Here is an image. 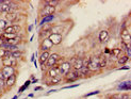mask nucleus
I'll list each match as a JSON object with an SVG mask.
<instances>
[{
    "mask_svg": "<svg viewBox=\"0 0 131 99\" xmlns=\"http://www.w3.org/2000/svg\"><path fill=\"white\" fill-rule=\"evenodd\" d=\"M88 68L91 72H97L99 70V60H98V56L93 54L90 57V62L88 64Z\"/></svg>",
    "mask_w": 131,
    "mask_h": 99,
    "instance_id": "1",
    "label": "nucleus"
},
{
    "mask_svg": "<svg viewBox=\"0 0 131 99\" xmlns=\"http://www.w3.org/2000/svg\"><path fill=\"white\" fill-rule=\"evenodd\" d=\"M70 70H71V64L69 61H63L59 65V75L62 76L63 78L66 76Z\"/></svg>",
    "mask_w": 131,
    "mask_h": 99,
    "instance_id": "2",
    "label": "nucleus"
},
{
    "mask_svg": "<svg viewBox=\"0 0 131 99\" xmlns=\"http://www.w3.org/2000/svg\"><path fill=\"white\" fill-rule=\"evenodd\" d=\"M25 18V15H21V13H8L5 14V20L8 23H18Z\"/></svg>",
    "mask_w": 131,
    "mask_h": 99,
    "instance_id": "3",
    "label": "nucleus"
},
{
    "mask_svg": "<svg viewBox=\"0 0 131 99\" xmlns=\"http://www.w3.org/2000/svg\"><path fill=\"white\" fill-rule=\"evenodd\" d=\"M64 78H65V81L68 82V83H70V82H75V81H77V80H79V79L81 78V75H80V71H79V70L71 69Z\"/></svg>",
    "mask_w": 131,
    "mask_h": 99,
    "instance_id": "4",
    "label": "nucleus"
},
{
    "mask_svg": "<svg viewBox=\"0 0 131 99\" xmlns=\"http://www.w3.org/2000/svg\"><path fill=\"white\" fill-rule=\"evenodd\" d=\"M59 59H60V54H59L58 52L50 53L49 59L47 60V62H46V67H47V69L53 67V66H56V64H57V62H58Z\"/></svg>",
    "mask_w": 131,
    "mask_h": 99,
    "instance_id": "5",
    "label": "nucleus"
},
{
    "mask_svg": "<svg viewBox=\"0 0 131 99\" xmlns=\"http://www.w3.org/2000/svg\"><path fill=\"white\" fill-rule=\"evenodd\" d=\"M0 71L2 72V75H3L4 79L6 80V79L10 78L11 76L16 75L17 69H16V68H14V67H12V66H3V67H2L1 69H0Z\"/></svg>",
    "mask_w": 131,
    "mask_h": 99,
    "instance_id": "6",
    "label": "nucleus"
},
{
    "mask_svg": "<svg viewBox=\"0 0 131 99\" xmlns=\"http://www.w3.org/2000/svg\"><path fill=\"white\" fill-rule=\"evenodd\" d=\"M2 65L3 66H12V67L16 68L17 65H18V61L15 60L14 58H12L11 56L10 57H5L2 59Z\"/></svg>",
    "mask_w": 131,
    "mask_h": 99,
    "instance_id": "7",
    "label": "nucleus"
},
{
    "mask_svg": "<svg viewBox=\"0 0 131 99\" xmlns=\"http://www.w3.org/2000/svg\"><path fill=\"white\" fill-rule=\"evenodd\" d=\"M54 13H56V8H53V6H50V5H44L43 9L41 10L42 17L49 16V15H53Z\"/></svg>",
    "mask_w": 131,
    "mask_h": 99,
    "instance_id": "8",
    "label": "nucleus"
},
{
    "mask_svg": "<svg viewBox=\"0 0 131 99\" xmlns=\"http://www.w3.org/2000/svg\"><path fill=\"white\" fill-rule=\"evenodd\" d=\"M48 38H49V41L52 43V45L57 46V45H60L62 43L63 36H62V34H54V33H51Z\"/></svg>",
    "mask_w": 131,
    "mask_h": 99,
    "instance_id": "9",
    "label": "nucleus"
},
{
    "mask_svg": "<svg viewBox=\"0 0 131 99\" xmlns=\"http://www.w3.org/2000/svg\"><path fill=\"white\" fill-rule=\"evenodd\" d=\"M122 42L126 45L130 44V33L128 28H123L122 30Z\"/></svg>",
    "mask_w": 131,
    "mask_h": 99,
    "instance_id": "10",
    "label": "nucleus"
},
{
    "mask_svg": "<svg viewBox=\"0 0 131 99\" xmlns=\"http://www.w3.org/2000/svg\"><path fill=\"white\" fill-rule=\"evenodd\" d=\"M52 47H53V45H52V43L49 41V38L43 39L42 43H41V50L42 51H49Z\"/></svg>",
    "mask_w": 131,
    "mask_h": 99,
    "instance_id": "11",
    "label": "nucleus"
},
{
    "mask_svg": "<svg viewBox=\"0 0 131 99\" xmlns=\"http://www.w3.org/2000/svg\"><path fill=\"white\" fill-rule=\"evenodd\" d=\"M82 66H83V58H80V57H77L74 63L71 64L73 69H76V70H80L82 68Z\"/></svg>",
    "mask_w": 131,
    "mask_h": 99,
    "instance_id": "12",
    "label": "nucleus"
},
{
    "mask_svg": "<svg viewBox=\"0 0 131 99\" xmlns=\"http://www.w3.org/2000/svg\"><path fill=\"white\" fill-rule=\"evenodd\" d=\"M16 81H17V74L13 75L10 78L6 79V80H5V87L6 89H11L12 86H14V85H15Z\"/></svg>",
    "mask_w": 131,
    "mask_h": 99,
    "instance_id": "13",
    "label": "nucleus"
},
{
    "mask_svg": "<svg viewBox=\"0 0 131 99\" xmlns=\"http://www.w3.org/2000/svg\"><path fill=\"white\" fill-rule=\"evenodd\" d=\"M98 60H99V68L100 69H103V68L107 67V65H108V59H107V57L104 56L103 53L98 54Z\"/></svg>",
    "mask_w": 131,
    "mask_h": 99,
    "instance_id": "14",
    "label": "nucleus"
},
{
    "mask_svg": "<svg viewBox=\"0 0 131 99\" xmlns=\"http://www.w3.org/2000/svg\"><path fill=\"white\" fill-rule=\"evenodd\" d=\"M46 71H47V76H48L50 79H52V78L59 76V66L56 65V66H53V67L48 68Z\"/></svg>",
    "mask_w": 131,
    "mask_h": 99,
    "instance_id": "15",
    "label": "nucleus"
},
{
    "mask_svg": "<svg viewBox=\"0 0 131 99\" xmlns=\"http://www.w3.org/2000/svg\"><path fill=\"white\" fill-rule=\"evenodd\" d=\"M50 57V51H42L41 54H40V58H38V62H40V64H46V62H47V60L49 59Z\"/></svg>",
    "mask_w": 131,
    "mask_h": 99,
    "instance_id": "16",
    "label": "nucleus"
},
{
    "mask_svg": "<svg viewBox=\"0 0 131 99\" xmlns=\"http://www.w3.org/2000/svg\"><path fill=\"white\" fill-rule=\"evenodd\" d=\"M100 43H107L109 41V32L107 30H101L99 32V35H98Z\"/></svg>",
    "mask_w": 131,
    "mask_h": 99,
    "instance_id": "17",
    "label": "nucleus"
},
{
    "mask_svg": "<svg viewBox=\"0 0 131 99\" xmlns=\"http://www.w3.org/2000/svg\"><path fill=\"white\" fill-rule=\"evenodd\" d=\"M62 81H63V77L59 75V76H57L54 78H52L50 80V82L48 83V85H58V84H60Z\"/></svg>",
    "mask_w": 131,
    "mask_h": 99,
    "instance_id": "18",
    "label": "nucleus"
},
{
    "mask_svg": "<svg viewBox=\"0 0 131 99\" xmlns=\"http://www.w3.org/2000/svg\"><path fill=\"white\" fill-rule=\"evenodd\" d=\"M50 34H51V31L50 30H41L40 33H38V36H40V38L43 41V39L48 38Z\"/></svg>",
    "mask_w": 131,
    "mask_h": 99,
    "instance_id": "19",
    "label": "nucleus"
},
{
    "mask_svg": "<svg viewBox=\"0 0 131 99\" xmlns=\"http://www.w3.org/2000/svg\"><path fill=\"white\" fill-rule=\"evenodd\" d=\"M128 61H129V58L126 56V54H122V56H119L118 57V60H117V63H118L119 65H126L127 63H128Z\"/></svg>",
    "mask_w": 131,
    "mask_h": 99,
    "instance_id": "20",
    "label": "nucleus"
},
{
    "mask_svg": "<svg viewBox=\"0 0 131 99\" xmlns=\"http://www.w3.org/2000/svg\"><path fill=\"white\" fill-rule=\"evenodd\" d=\"M80 71V75H81V78H88L90 77V70L88 68V66H82V68L79 70Z\"/></svg>",
    "mask_w": 131,
    "mask_h": 99,
    "instance_id": "21",
    "label": "nucleus"
},
{
    "mask_svg": "<svg viewBox=\"0 0 131 99\" xmlns=\"http://www.w3.org/2000/svg\"><path fill=\"white\" fill-rule=\"evenodd\" d=\"M53 17H54V15H49V16L42 17V20L40 21V25H41V26H43V25H45V24L50 23V21L52 20V19H53Z\"/></svg>",
    "mask_w": 131,
    "mask_h": 99,
    "instance_id": "22",
    "label": "nucleus"
},
{
    "mask_svg": "<svg viewBox=\"0 0 131 99\" xmlns=\"http://www.w3.org/2000/svg\"><path fill=\"white\" fill-rule=\"evenodd\" d=\"M122 54V49L121 48H114L112 50H110V56L111 57H119Z\"/></svg>",
    "mask_w": 131,
    "mask_h": 99,
    "instance_id": "23",
    "label": "nucleus"
},
{
    "mask_svg": "<svg viewBox=\"0 0 131 99\" xmlns=\"http://www.w3.org/2000/svg\"><path fill=\"white\" fill-rule=\"evenodd\" d=\"M8 21L5 20L4 18H0V32H1V34L3 33V30L8 27Z\"/></svg>",
    "mask_w": 131,
    "mask_h": 99,
    "instance_id": "24",
    "label": "nucleus"
},
{
    "mask_svg": "<svg viewBox=\"0 0 131 99\" xmlns=\"http://www.w3.org/2000/svg\"><path fill=\"white\" fill-rule=\"evenodd\" d=\"M59 3H60L59 0H47V1L44 2V5H50V6H53V8H56Z\"/></svg>",
    "mask_w": 131,
    "mask_h": 99,
    "instance_id": "25",
    "label": "nucleus"
},
{
    "mask_svg": "<svg viewBox=\"0 0 131 99\" xmlns=\"http://www.w3.org/2000/svg\"><path fill=\"white\" fill-rule=\"evenodd\" d=\"M23 52L19 50V51H14V52H11V57L12 58H14L15 60H18V59H20L23 57Z\"/></svg>",
    "mask_w": 131,
    "mask_h": 99,
    "instance_id": "26",
    "label": "nucleus"
},
{
    "mask_svg": "<svg viewBox=\"0 0 131 99\" xmlns=\"http://www.w3.org/2000/svg\"><path fill=\"white\" fill-rule=\"evenodd\" d=\"M118 90H126V91H129V90H130V82L127 81V82L122 83L119 86H118Z\"/></svg>",
    "mask_w": 131,
    "mask_h": 99,
    "instance_id": "27",
    "label": "nucleus"
},
{
    "mask_svg": "<svg viewBox=\"0 0 131 99\" xmlns=\"http://www.w3.org/2000/svg\"><path fill=\"white\" fill-rule=\"evenodd\" d=\"M30 84H31V81H30V80H28V81H26V83H25V84L23 85V86H21L20 89H19V91H18V92H19V93H23V92H24V91H25L26 89H27V87L29 86V85H30Z\"/></svg>",
    "mask_w": 131,
    "mask_h": 99,
    "instance_id": "28",
    "label": "nucleus"
},
{
    "mask_svg": "<svg viewBox=\"0 0 131 99\" xmlns=\"http://www.w3.org/2000/svg\"><path fill=\"white\" fill-rule=\"evenodd\" d=\"M12 27H13V29H14V32L17 33V34H18V32H20V31H21V26H19V25L13 24V25H12Z\"/></svg>",
    "mask_w": 131,
    "mask_h": 99,
    "instance_id": "29",
    "label": "nucleus"
},
{
    "mask_svg": "<svg viewBox=\"0 0 131 99\" xmlns=\"http://www.w3.org/2000/svg\"><path fill=\"white\" fill-rule=\"evenodd\" d=\"M3 32L4 33H15L14 32V29H13V27H12V25L11 26H8L4 30H3Z\"/></svg>",
    "mask_w": 131,
    "mask_h": 99,
    "instance_id": "30",
    "label": "nucleus"
},
{
    "mask_svg": "<svg viewBox=\"0 0 131 99\" xmlns=\"http://www.w3.org/2000/svg\"><path fill=\"white\" fill-rule=\"evenodd\" d=\"M4 89H6L5 87V81L0 80V93H1V94L4 92Z\"/></svg>",
    "mask_w": 131,
    "mask_h": 99,
    "instance_id": "31",
    "label": "nucleus"
},
{
    "mask_svg": "<svg viewBox=\"0 0 131 99\" xmlns=\"http://www.w3.org/2000/svg\"><path fill=\"white\" fill-rule=\"evenodd\" d=\"M97 94H99V91H94V92H91V93L86 94L85 97H90V96H93V95H97Z\"/></svg>",
    "mask_w": 131,
    "mask_h": 99,
    "instance_id": "32",
    "label": "nucleus"
},
{
    "mask_svg": "<svg viewBox=\"0 0 131 99\" xmlns=\"http://www.w3.org/2000/svg\"><path fill=\"white\" fill-rule=\"evenodd\" d=\"M4 57H5V50L4 49H0V59L2 60Z\"/></svg>",
    "mask_w": 131,
    "mask_h": 99,
    "instance_id": "33",
    "label": "nucleus"
},
{
    "mask_svg": "<svg viewBox=\"0 0 131 99\" xmlns=\"http://www.w3.org/2000/svg\"><path fill=\"white\" fill-rule=\"evenodd\" d=\"M41 68H42V70H43V71L47 70V67H46V64H42V65H41Z\"/></svg>",
    "mask_w": 131,
    "mask_h": 99,
    "instance_id": "34",
    "label": "nucleus"
},
{
    "mask_svg": "<svg viewBox=\"0 0 131 99\" xmlns=\"http://www.w3.org/2000/svg\"><path fill=\"white\" fill-rule=\"evenodd\" d=\"M0 80L5 81V79H4V77H3V75H2V72H1V71H0Z\"/></svg>",
    "mask_w": 131,
    "mask_h": 99,
    "instance_id": "35",
    "label": "nucleus"
},
{
    "mask_svg": "<svg viewBox=\"0 0 131 99\" xmlns=\"http://www.w3.org/2000/svg\"><path fill=\"white\" fill-rule=\"evenodd\" d=\"M34 90H35V91H42V90H43V87H42V86H36Z\"/></svg>",
    "mask_w": 131,
    "mask_h": 99,
    "instance_id": "36",
    "label": "nucleus"
},
{
    "mask_svg": "<svg viewBox=\"0 0 131 99\" xmlns=\"http://www.w3.org/2000/svg\"><path fill=\"white\" fill-rule=\"evenodd\" d=\"M32 28H33V26H30V27H29V28H28V31H29V32H30V31H31V30H32Z\"/></svg>",
    "mask_w": 131,
    "mask_h": 99,
    "instance_id": "37",
    "label": "nucleus"
},
{
    "mask_svg": "<svg viewBox=\"0 0 131 99\" xmlns=\"http://www.w3.org/2000/svg\"><path fill=\"white\" fill-rule=\"evenodd\" d=\"M1 4H4V0H0V5Z\"/></svg>",
    "mask_w": 131,
    "mask_h": 99,
    "instance_id": "38",
    "label": "nucleus"
},
{
    "mask_svg": "<svg viewBox=\"0 0 131 99\" xmlns=\"http://www.w3.org/2000/svg\"><path fill=\"white\" fill-rule=\"evenodd\" d=\"M13 99H17V96H15V97H14V98H13Z\"/></svg>",
    "mask_w": 131,
    "mask_h": 99,
    "instance_id": "39",
    "label": "nucleus"
},
{
    "mask_svg": "<svg viewBox=\"0 0 131 99\" xmlns=\"http://www.w3.org/2000/svg\"><path fill=\"white\" fill-rule=\"evenodd\" d=\"M0 49H1V45H0Z\"/></svg>",
    "mask_w": 131,
    "mask_h": 99,
    "instance_id": "40",
    "label": "nucleus"
},
{
    "mask_svg": "<svg viewBox=\"0 0 131 99\" xmlns=\"http://www.w3.org/2000/svg\"><path fill=\"white\" fill-rule=\"evenodd\" d=\"M0 38H1V37H0Z\"/></svg>",
    "mask_w": 131,
    "mask_h": 99,
    "instance_id": "41",
    "label": "nucleus"
}]
</instances>
